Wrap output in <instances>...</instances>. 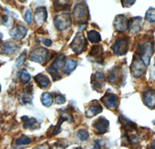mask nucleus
<instances>
[{
	"instance_id": "1",
	"label": "nucleus",
	"mask_w": 155,
	"mask_h": 149,
	"mask_svg": "<svg viewBox=\"0 0 155 149\" xmlns=\"http://www.w3.org/2000/svg\"><path fill=\"white\" fill-rule=\"evenodd\" d=\"M88 9L84 2H79L74 6L73 10V17L76 23L84 24L88 20Z\"/></svg>"
},
{
	"instance_id": "2",
	"label": "nucleus",
	"mask_w": 155,
	"mask_h": 149,
	"mask_svg": "<svg viewBox=\"0 0 155 149\" xmlns=\"http://www.w3.org/2000/svg\"><path fill=\"white\" fill-rule=\"evenodd\" d=\"M153 45L150 42L142 44L141 45H140L137 50L138 56H140V58L142 59L146 66H147L150 63V58H151V55H153Z\"/></svg>"
},
{
	"instance_id": "3",
	"label": "nucleus",
	"mask_w": 155,
	"mask_h": 149,
	"mask_svg": "<svg viewBox=\"0 0 155 149\" xmlns=\"http://www.w3.org/2000/svg\"><path fill=\"white\" fill-rule=\"evenodd\" d=\"M54 23L55 27L58 30H66L71 25V19L70 14L64 12V13H61L58 15L55 16Z\"/></svg>"
},
{
	"instance_id": "4",
	"label": "nucleus",
	"mask_w": 155,
	"mask_h": 149,
	"mask_svg": "<svg viewBox=\"0 0 155 149\" xmlns=\"http://www.w3.org/2000/svg\"><path fill=\"white\" fill-rule=\"evenodd\" d=\"M128 48L129 40L126 37H123V38H119L115 41V43L112 46V50L113 51L115 55L122 56L127 53Z\"/></svg>"
},
{
	"instance_id": "5",
	"label": "nucleus",
	"mask_w": 155,
	"mask_h": 149,
	"mask_svg": "<svg viewBox=\"0 0 155 149\" xmlns=\"http://www.w3.org/2000/svg\"><path fill=\"white\" fill-rule=\"evenodd\" d=\"M87 47V41L85 36L82 34H77L74 38L73 41L71 44V48L75 52L76 54H81L85 51Z\"/></svg>"
},
{
	"instance_id": "6",
	"label": "nucleus",
	"mask_w": 155,
	"mask_h": 149,
	"mask_svg": "<svg viewBox=\"0 0 155 149\" xmlns=\"http://www.w3.org/2000/svg\"><path fill=\"white\" fill-rule=\"evenodd\" d=\"M64 55H60L58 56L56 58V60L54 61V63L48 68L47 71L51 74V76L53 78V79L54 81L61 78V76L59 75V73H58V71L62 67L64 64Z\"/></svg>"
},
{
	"instance_id": "7",
	"label": "nucleus",
	"mask_w": 155,
	"mask_h": 149,
	"mask_svg": "<svg viewBox=\"0 0 155 149\" xmlns=\"http://www.w3.org/2000/svg\"><path fill=\"white\" fill-rule=\"evenodd\" d=\"M146 65H144L142 59L140 58V56H137L134 58L133 63L131 65L130 71L132 74L136 78H139L144 73Z\"/></svg>"
},
{
	"instance_id": "8",
	"label": "nucleus",
	"mask_w": 155,
	"mask_h": 149,
	"mask_svg": "<svg viewBox=\"0 0 155 149\" xmlns=\"http://www.w3.org/2000/svg\"><path fill=\"white\" fill-rule=\"evenodd\" d=\"M93 127L98 134H103L109 131V121L104 117H100L93 123Z\"/></svg>"
},
{
	"instance_id": "9",
	"label": "nucleus",
	"mask_w": 155,
	"mask_h": 149,
	"mask_svg": "<svg viewBox=\"0 0 155 149\" xmlns=\"http://www.w3.org/2000/svg\"><path fill=\"white\" fill-rule=\"evenodd\" d=\"M130 27V20L124 15H119L116 17L114 21L115 30L117 32H126Z\"/></svg>"
},
{
	"instance_id": "10",
	"label": "nucleus",
	"mask_w": 155,
	"mask_h": 149,
	"mask_svg": "<svg viewBox=\"0 0 155 149\" xmlns=\"http://www.w3.org/2000/svg\"><path fill=\"white\" fill-rule=\"evenodd\" d=\"M48 51L46 49L40 48L34 50L30 54V59L33 61L37 62V63H43L48 58Z\"/></svg>"
},
{
	"instance_id": "11",
	"label": "nucleus",
	"mask_w": 155,
	"mask_h": 149,
	"mask_svg": "<svg viewBox=\"0 0 155 149\" xmlns=\"http://www.w3.org/2000/svg\"><path fill=\"white\" fill-rule=\"evenodd\" d=\"M102 101L109 109H116L118 107V96L113 93H106L102 98Z\"/></svg>"
},
{
	"instance_id": "12",
	"label": "nucleus",
	"mask_w": 155,
	"mask_h": 149,
	"mask_svg": "<svg viewBox=\"0 0 155 149\" xmlns=\"http://www.w3.org/2000/svg\"><path fill=\"white\" fill-rule=\"evenodd\" d=\"M19 49V46L17 44L13 41H7L4 43L3 45L0 48V53L3 55H12L16 52Z\"/></svg>"
},
{
	"instance_id": "13",
	"label": "nucleus",
	"mask_w": 155,
	"mask_h": 149,
	"mask_svg": "<svg viewBox=\"0 0 155 149\" xmlns=\"http://www.w3.org/2000/svg\"><path fill=\"white\" fill-rule=\"evenodd\" d=\"M48 18V11L44 6L37 8L34 12V20L37 24L42 25Z\"/></svg>"
},
{
	"instance_id": "14",
	"label": "nucleus",
	"mask_w": 155,
	"mask_h": 149,
	"mask_svg": "<svg viewBox=\"0 0 155 149\" xmlns=\"http://www.w3.org/2000/svg\"><path fill=\"white\" fill-rule=\"evenodd\" d=\"M27 34V29L23 25H18L9 31V35L16 40L23 39Z\"/></svg>"
},
{
	"instance_id": "15",
	"label": "nucleus",
	"mask_w": 155,
	"mask_h": 149,
	"mask_svg": "<svg viewBox=\"0 0 155 149\" xmlns=\"http://www.w3.org/2000/svg\"><path fill=\"white\" fill-rule=\"evenodd\" d=\"M143 103L150 109L155 108V90L150 89L143 93Z\"/></svg>"
},
{
	"instance_id": "16",
	"label": "nucleus",
	"mask_w": 155,
	"mask_h": 149,
	"mask_svg": "<svg viewBox=\"0 0 155 149\" xmlns=\"http://www.w3.org/2000/svg\"><path fill=\"white\" fill-rule=\"evenodd\" d=\"M92 85L96 90L102 89L105 85V76L101 72H97L92 76Z\"/></svg>"
},
{
	"instance_id": "17",
	"label": "nucleus",
	"mask_w": 155,
	"mask_h": 149,
	"mask_svg": "<svg viewBox=\"0 0 155 149\" xmlns=\"http://www.w3.org/2000/svg\"><path fill=\"white\" fill-rule=\"evenodd\" d=\"M142 26V20L140 17H135L133 18L132 20L130 21V31L132 34H135V33L138 32L141 28Z\"/></svg>"
},
{
	"instance_id": "18",
	"label": "nucleus",
	"mask_w": 155,
	"mask_h": 149,
	"mask_svg": "<svg viewBox=\"0 0 155 149\" xmlns=\"http://www.w3.org/2000/svg\"><path fill=\"white\" fill-rule=\"evenodd\" d=\"M102 52H103V50H102V46L95 45V46L92 47V49H91L89 55L92 58H95L97 61H102Z\"/></svg>"
},
{
	"instance_id": "19",
	"label": "nucleus",
	"mask_w": 155,
	"mask_h": 149,
	"mask_svg": "<svg viewBox=\"0 0 155 149\" xmlns=\"http://www.w3.org/2000/svg\"><path fill=\"white\" fill-rule=\"evenodd\" d=\"M34 80L36 81L37 85H39V87H41L42 89L47 88L50 84V81L48 77L43 74H37V75L34 77Z\"/></svg>"
},
{
	"instance_id": "20",
	"label": "nucleus",
	"mask_w": 155,
	"mask_h": 149,
	"mask_svg": "<svg viewBox=\"0 0 155 149\" xmlns=\"http://www.w3.org/2000/svg\"><path fill=\"white\" fill-rule=\"evenodd\" d=\"M121 78V72L118 70V68H113L111 71H109V76H108V80L110 83H116L120 81Z\"/></svg>"
},
{
	"instance_id": "21",
	"label": "nucleus",
	"mask_w": 155,
	"mask_h": 149,
	"mask_svg": "<svg viewBox=\"0 0 155 149\" xmlns=\"http://www.w3.org/2000/svg\"><path fill=\"white\" fill-rule=\"evenodd\" d=\"M102 111V107L101 105H93V106H91L87 109L86 112H85V116L87 117H92L97 114H100Z\"/></svg>"
},
{
	"instance_id": "22",
	"label": "nucleus",
	"mask_w": 155,
	"mask_h": 149,
	"mask_svg": "<svg viewBox=\"0 0 155 149\" xmlns=\"http://www.w3.org/2000/svg\"><path fill=\"white\" fill-rule=\"evenodd\" d=\"M22 121H23V127L25 129H36V124H37V121L35 118L28 117H23Z\"/></svg>"
},
{
	"instance_id": "23",
	"label": "nucleus",
	"mask_w": 155,
	"mask_h": 149,
	"mask_svg": "<svg viewBox=\"0 0 155 149\" xmlns=\"http://www.w3.org/2000/svg\"><path fill=\"white\" fill-rule=\"evenodd\" d=\"M77 67V61L74 59H67L64 64V72L65 74H70Z\"/></svg>"
},
{
	"instance_id": "24",
	"label": "nucleus",
	"mask_w": 155,
	"mask_h": 149,
	"mask_svg": "<svg viewBox=\"0 0 155 149\" xmlns=\"http://www.w3.org/2000/svg\"><path fill=\"white\" fill-rule=\"evenodd\" d=\"M88 39L93 44L99 43L101 41V36L99 33L95 30H90L88 33Z\"/></svg>"
},
{
	"instance_id": "25",
	"label": "nucleus",
	"mask_w": 155,
	"mask_h": 149,
	"mask_svg": "<svg viewBox=\"0 0 155 149\" xmlns=\"http://www.w3.org/2000/svg\"><path fill=\"white\" fill-rule=\"evenodd\" d=\"M41 101L45 107H51L53 103V97L49 92H44L41 96Z\"/></svg>"
},
{
	"instance_id": "26",
	"label": "nucleus",
	"mask_w": 155,
	"mask_h": 149,
	"mask_svg": "<svg viewBox=\"0 0 155 149\" xmlns=\"http://www.w3.org/2000/svg\"><path fill=\"white\" fill-rule=\"evenodd\" d=\"M146 20L149 23H154L155 22V8H150L146 12L145 16Z\"/></svg>"
},
{
	"instance_id": "27",
	"label": "nucleus",
	"mask_w": 155,
	"mask_h": 149,
	"mask_svg": "<svg viewBox=\"0 0 155 149\" xmlns=\"http://www.w3.org/2000/svg\"><path fill=\"white\" fill-rule=\"evenodd\" d=\"M32 142L30 137L27 136H22L19 138L16 141V145H26V144H30Z\"/></svg>"
},
{
	"instance_id": "28",
	"label": "nucleus",
	"mask_w": 155,
	"mask_h": 149,
	"mask_svg": "<svg viewBox=\"0 0 155 149\" xmlns=\"http://www.w3.org/2000/svg\"><path fill=\"white\" fill-rule=\"evenodd\" d=\"M78 137L80 140L85 141L88 140V137H89V134L85 130H80L78 131Z\"/></svg>"
},
{
	"instance_id": "29",
	"label": "nucleus",
	"mask_w": 155,
	"mask_h": 149,
	"mask_svg": "<svg viewBox=\"0 0 155 149\" xmlns=\"http://www.w3.org/2000/svg\"><path fill=\"white\" fill-rule=\"evenodd\" d=\"M20 78L23 83H27L30 80V74L28 71L26 69H23V71L21 72V75H20Z\"/></svg>"
},
{
	"instance_id": "30",
	"label": "nucleus",
	"mask_w": 155,
	"mask_h": 149,
	"mask_svg": "<svg viewBox=\"0 0 155 149\" xmlns=\"http://www.w3.org/2000/svg\"><path fill=\"white\" fill-rule=\"evenodd\" d=\"M26 59H27V52L23 51V53H22L21 55H20L17 59H16V65H17L18 67L23 65L24 64Z\"/></svg>"
},
{
	"instance_id": "31",
	"label": "nucleus",
	"mask_w": 155,
	"mask_h": 149,
	"mask_svg": "<svg viewBox=\"0 0 155 149\" xmlns=\"http://www.w3.org/2000/svg\"><path fill=\"white\" fill-rule=\"evenodd\" d=\"M55 102H56L58 104L61 105L65 103L66 99L65 97H64V96H63V95L58 94V95H56V96H55Z\"/></svg>"
},
{
	"instance_id": "32",
	"label": "nucleus",
	"mask_w": 155,
	"mask_h": 149,
	"mask_svg": "<svg viewBox=\"0 0 155 149\" xmlns=\"http://www.w3.org/2000/svg\"><path fill=\"white\" fill-rule=\"evenodd\" d=\"M121 2L124 7H130L135 2V0H121Z\"/></svg>"
},
{
	"instance_id": "33",
	"label": "nucleus",
	"mask_w": 155,
	"mask_h": 149,
	"mask_svg": "<svg viewBox=\"0 0 155 149\" xmlns=\"http://www.w3.org/2000/svg\"><path fill=\"white\" fill-rule=\"evenodd\" d=\"M25 19H26V21L29 24H31L32 23V18H31V12H30V9H27V12H26V14H25Z\"/></svg>"
},
{
	"instance_id": "34",
	"label": "nucleus",
	"mask_w": 155,
	"mask_h": 149,
	"mask_svg": "<svg viewBox=\"0 0 155 149\" xmlns=\"http://www.w3.org/2000/svg\"><path fill=\"white\" fill-rule=\"evenodd\" d=\"M69 1L70 0H55V3L58 4V5H59L61 7H62V6H66Z\"/></svg>"
},
{
	"instance_id": "35",
	"label": "nucleus",
	"mask_w": 155,
	"mask_h": 149,
	"mask_svg": "<svg viewBox=\"0 0 155 149\" xmlns=\"http://www.w3.org/2000/svg\"><path fill=\"white\" fill-rule=\"evenodd\" d=\"M147 149H155V141L151 142L149 145H148Z\"/></svg>"
},
{
	"instance_id": "36",
	"label": "nucleus",
	"mask_w": 155,
	"mask_h": 149,
	"mask_svg": "<svg viewBox=\"0 0 155 149\" xmlns=\"http://www.w3.org/2000/svg\"><path fill=\"white\" fill-rule=\"evenodd\" d=\"M44 45H46V46H51V44H52V41H51L50 39H46L44 41Z\"/></svg>"
},
{
	"instance_id": "37",
	"label": "nucleus",
	"mask_w": 155,
	"mask_h": 149,
	"mask_svg": "<svg viewBox=\"0 0 155 149\" xmlns=\"http://www.w3.org/2000/svg\"><path fill=\"white\" fill-rule=\"evenodd\" d=\"M36 149H48V145H42V146H40V147H37Z\"/></svg>"
},
{
	"instance_id": "38",
	"label": "nucleus",
	"mask_w": 155,
	"mask_h": 149,
	"mask_svg": "<svg viewBox=\"0 0 155 149\" xmlns=\"http://www.w3.org/2000/svg\"><path fill=\"white\" fill-rule=\"evenodd\" d=\"M74 149H83V148H81V147H74Z\"/></svg>"
},
{
	"instance_id": "39",
	"label": "nucleus",
	"mask_w": 155,
	"mask_h": 149,
	"mask_svg": "<svg viewBox=\"0 0 155 149\" xmlns=\"http://www.w3.org/2000/svg\"><path fill=\"white\" fill-rule=\"evenodd\" d=\"M19 1H21V2H26L27 0H19Z\"/></svg>"
},
{
	"instance_id": "40",
	"label": "nucleus",
	"mask_w": 155,
	"mask_h": 149,
	"mask_svg": "<svg viewBox=\"0 0 155 149\" xmlns=\"http://www.w3.org/2000/svg\"><path fill=\"white\" fill-rule=\"evenodd\" d=\"M0 92H1V85H0Z\"/></svg>"
},
{
	"instance_id": "41",
	"label": "nucleus",
	"mask_w": 155,
	"mask_h": 149,
	"mask_svg": "<svg viewBox=\"0 0 155 149\" xmlns=\"http://www.w3.org/2000/svg\"><path fill=\"white\" fill-rule=\"evenodd\" d=\"M153 124H155V121H153Z\"/></svg>"
},
{
	"instance_id": "42",
	"label": "nucleus",
	"mask_w": 155,
	"mask_h": 149,
	"mask_svg": "<svg viewBox=\"0 0 155 149\" xmlns=\"http://www.w3.org/2000/svg\"><path fill=\"white\" fill-rule=\"evenodd\" d=\"M0 119H1V113H0Z\"/></svg>"
}]
</instances>
